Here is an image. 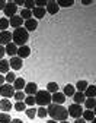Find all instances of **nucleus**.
<instances>
[{
  "label": "nucleus",
  "instance_id": "79ce46f5",
  "mask_svg": "<svg viewBox=\"0 0 96 123\" xmlns=\"http://www.w3.org/2000/svg\"><path fill=\"white\" fill-rule=\"evenodd\" d=\"M10 123H23V122H22L21 119H12V122H10Z\"/></svg>",
  "mask_w": 96,
  "mask_h": 123
},
{
  "label": "nucleus",
  "instance_id": "de8ad7c7",
  "mask_svg": "<svg viewBox=\"0 0 96 123\" xmlns=\"http://www.w3.org/2000/svg\"><path fill=\"white\" fill-rule=\"evenodd\" d=\"M60 123H69V122H67V120H64V122H60Z\"/></svg>",
  "mask_w": 96,
  "mask_h": 123
},
{
  "label": "nucleus",
  "instance_id": "09e8293b",
  "mask_svg": "<svg viewBox=\"0 0 96 123\" xmlns=\"http://www.w3.org/2000/svg\"><path fill=\"white\" fill-rule=\"evenodd\" d=\"M92 123H96V120H95V119H93V120H92Z\"/></svg>",
  "mask_w": 96,
  "mask_h": 123
},
{
  "label": "nucleus",
  "instance_id": "9b49d317",
  "mask_svg": "<svg viewBox=\"0 0 96 123\" xmlns=\"http://www.w3.org/2000/svg\"><path fill=\"white\" fill-rule=\"evenodd\" d=\"M64 101H66V95L63 94V92H54V94H51V103L53 104H63Z\"/></svg>",
  "mask_w": 96,
  "mask_h": 123
},
{
  "label": "nucleus",
  "instance_id": "4c0bfd02",
  "mask_svg": "<svg viewBox=\"0 0 96 123\" xmlns=\"http://www.w3.org/2000/svg\"><path fill=\"white\" fill-rule=\"evenodd\" d=\"M47 2L45 0H35V7H45Z\"/></svg>",
  "mask_w": 96,
  "mask_h": 123
},
{
  "label": "nucleus",
  "instance_id": "72a5a7b5",
  "mask_svg": "<svg viewBox=\"0 0 96 123\" xmlns=\"http://www.w3.org/2000/svg\"><path fill=\"white\" fill-rule=\"evenodd\" d=\"M25 111H26V116H28L29 119H34V117L37 116V109H35V107H31V109H26Z\"/></svg>",
  "mask_w": 96,
  "mask_h": 123
},
{
  "label": "nucleus",
  "instance_id": "bb28decb",
  "mask_svg": "<svg viewBox=\"0 0 96 123\" xmlns=\"http://www.w3.org/2000/svg\"><path fill=\"white\" fill-rule=\"evenodd\" d=\"M13 109H15L16 111H25V110H26V104H25L23 101H16V104L13 105Z\"/></svg>",
  "mask_w": 96,
  "mask_h": 123
},
{
  "label": "nucleus",
  "instance_id": "2eb2a0df",
  "mask_svg": "<svg viewBox=\"0 0 96 123\" xmlns=\"http://www.w3.org/2000/svg\"><path fill=\"white\" fill-rule=\"evenodd\" d=\"M28 32L29 31H35L37 28H38V21L37 19H34V18H31V19H28V21H25V26H23Z\"/></svg>",
  "mask_w": 96,
  "mask_h": 123
},
{
  "label": "nucleus",
  "instance_id": "f257e3e1",
  "mask_svg": "<svg viewBox=\"0 0 96 123\" xmlns=\"http://www.w3.org/2000/svg\"><path fill=\"white\" fill-rule=\"evenodd\" d=\"M47 114H50L51 120H55V122H64L69 117V111L66 107H63L60 104H53V103L48 105Z\"/></svg>",
  "mask_w": 96,
  "mask_h": 123
},
{
  "label": "nucleus",
  "instance_id": "4be33fe9",
  "mask_svg": "<svg viewBox=\"0 0 96 123\" xmlns=\"http://www.w3.org/2000/svg\"><path fill=\"white\" fill-rule=\"evenodd\" d=\"M74 92H76V88L73 86V85H66L64 86V91H63V94L66 95V97H73L74 95Z\"/></svg>",
  "mask_w": 96,
  "mask_h": 123
},
{
  "label": "nucleus",
  "instance_id": "9d476101",
  "mask_svg": "<svg viewBox=\"0 0 96 123\" xmlns=\"http://www.w3.org/2000/svg\"><path fill=\"white\" fill-rule=\"evenodd\" d=\"M9 43H12V34L9 31H2L0 32V45H7Z\"/></svg>",
  "mask_w": 96,
  "mask_h": 123
},
{
  "label": "nucleus",
  "instance_id": "dca6fc26",
  "mask_svg": "<svg viewBox=\"0 0 96 123\" xmlns=\"http://www.w3.org/2000/svg\"><path fill=\"white\" fill-rule=\"evenodd\" d=\"M5 53H6V54H9V56H12V57H15V56H16V53H18V47H16L13 43H9L6 47H5Z\"/></svg>",
  "mask_w": 96,
  "mask_h": 123
},
{
  "label": "nucleus",
  "instance_id": "2f4dec72",
  "mask_svg": "<svg viewBox=\"0 0 96 123\" xmlns=\"http://www.w3.org/2000/svg\"><path fill=\"white\" fill-rule=\"evenodd\" d=\"M12 119H10V114L7 113H0V123H10Z\"/></svg>",
  "mask_w": 96,
  "mask_h": 123
},
{
  "label": "nucleus",
  "instance_id": "7ed1b4c3",
  "mask_svg": "<svg viewBox=\"0 0 96 123\" xmlns=\"http://www.w3.org/2000/svg\"><path fill=\"white\" fill-rule=\"evenodd\" d=\"M34 98H35V104H38L39 107H45L51 104V94L48 91H37Z\"/></svg>",
  "mask_w": 96,
  "mask_h": 123
},
{
  "label": "nucleus",
  "instance_id": "393cba45",
  "mask_svg": "<svg viewBox=\"0 0 96 123\" xmlns=\"http://www.w3.org/2000/svg\"><path fill=\"white\" fill-rule=\"evenodd\" d=\"M47 91L50 94H54V92H58V84L57 82H50L47 85Z\"/></svg>",
  "mask_w": 96,
  "mask_h": 123
},
{
  "label": "nucleus",
  "instance_id": "39448f33",
  "mask_svg": "<svg viewBox=\"0 0 96 123\" xmlns=\"http://www.w3.org/2000/svg\"><path fill=\"white\" fill-rule=\"evenodd\" d=\"M0 95H2L3 98H10V97H13L15 95V88H13V85H10V84H3L2 86H0Z\"/></svg>",
  "mask_w": 96,
  "mask_h": 123
},
{
  "label": "nucleus",
  "instance_id": "4468645a",
  "mask_svg": "<svg viewBox=\"0 0 96 123\" xmlns=\"http://www.w3.org/2000/svg\"><path fill=\"white\" fill-rule=\"evenodd\" d=\"M13 109V104L7 100V98H3V100H0V110H2L3 113H7Z\"/></svg>",
  "mask_w": 96,
  "mask_h": 123
},
{
  "label": "nucleus",
  "instance_id": "5701e85b",
  "mask_svg": "<svg viewBox=\"0 0 96 123\" xmlns=\"http://www.w3.org/2000/svg\"><path fill=\"white\" fill-rule=\"evenodd\" d=\"M82 119L83 120H89V122H92L93 119H95V111L93 110H83V114H82Z\"/></svg>",
  "mask_w": 96,
  "mask_h": 123
},
{
  "label": "nucleus",
  "instance_id": "ea45409f",
  "mask_svg": "<svg viewBox=\"0 0 96 123\" xmlns=\"http://www.w3.org/2000/svg\"><path fill=\"white\" fill-rule=\"evenodd\" d=\"M16 6H23V3H25V0H15L13 2Z\"/></svg>",
  "mask_w": 96,
  "mask_h": 123
},
{
  "label": "nucleus",
  "instance_id": "a211bd4d",
  "mask_svg": "<svg viewBox=\"0 0 96 123\" xmlns=\"http://www.w3.org/2000/svg\"><path fill=\"white\" fill-rule=\"evenodd\" d=\"M31 12H32V15H34L37 19H42L45 16V7H34Z\"/></svg>",
  "mask_w": 96,
  "mask_h": 123
},
{
  "label": "nucleus",
  "instance_id": "49530a36",
  "mask_svg": "<svg viewBox=\"0 0 96 123\" xmlns=\"http://www.w3.org/2000/svg\"><path fill=\"white\" fill-rule=\"evenodd\" d=\"M47 123H57V122H55V120H48Z\"/></svg>",
  "mask_w": 96,
  "mask_h": 123
},
{
  "label": "nucleus",
  "instance_id": "412c9836",
  "mask_svg": "<svg viewBox=\"0 0 96 123\" xmlns=\"http://www.w3.org/2000/svg\"><path fill=\"white\" fill-rule=\"evenodd\" d=\"M9 68H10V66H9V60H6V59H2V60H0V75L10 72Z\"/></svg>",
  "mask_w": 96,
  "mask_h": 123
},
{
  "label": "nucleus",
  "instance_id": "c756f323",
  "mask_svg": "<svg viewBox=\"0 0 96 123\" xmlns=\"http://www.w3.org/2000/svg\"><path fill=\"white\" fill-rule=\"evenodd\" d=\"M7 26H9V19L0 18V31H7Z\"/></svg>",
  "mask_w": 96,
  "mask_h": 123
},
{
  "label": "nucleus",
  "instance_id": "ddd939ff",
  "mask_svg": "<svg viewBox=\"0 0 96 123\" xmlns=\"http://www.w3.org/2000/svg\"><path fill=\"white\" fill-rule=\"evenodd\" d=\"M29 54H31V47H28V45L18 47V53H16V56H18L19 59H26Z\"/></svg>",
  "mask_w": 96,
  "mask_h": 123
},
{
  "label": "nucleus",
  "instance_id": "a18cd8bd",
  "mask_svg": "<svg viewBox=\"0 0 96 123\" xmlns=\"http://www.w3.org/2000/svg\"><path fill=\"white\" fill-rule=\"evenodd\" d=\"M93 3V0H83V5H90Z\"/></svg>",
  "mask_w": 96,
  "mask_h": 123
},
{
  "label": "nucleus",
  "instance_id": "e433bc0d",
  "mask_svg": "<svg viewBox=\"0 0 96 123\" xmlns=\"http://www.w3.org/2000/svg\"><path fill=\"white\" fill-rule=\"evenodd\" d=\"M23 103H25L26 105H34V104H35V98L32 97V95H26L25 100H23Z\"/></svg>",
  "mask_w": 96,
  "mask_h": 123
},
{
  "label": "nucleus",
  "instance_id": "c03bdc74",
  "mask_svg": "<svg viewBox=\"0 0 96 123\" xmlns=\"http://www.w3.org/2000/svg\"><path fill=\"white\" fill-rule=\"evenodd\" d=\"M74 123H86V120H83V119H76Z\"/></svg>",
  "mask_w": 96,
  "mask_h": 123
},
{
  "label": "nucleus",
  "instance_id": "7c9ffc66",
  "mask_svg": "<svg viewBox=\"0 0 96 123\" xmlns=\"http://www.w3.org/2000/svg\"><path fill=\"white\" fill-rule=\"evenodd\" d=\"M13 97H15L16 101H23L26 95H25V92H23V91H15V95H13Z\"/></svg>",
  "mask_w": 96,
  "mask_h": 123
},
{
  "label": "nucleus",
  "instance_id": "37998d69",
  "mask_svg": "<svg viewBox=\"0 0 96 123\" xmlns=\"http://www.w3.org/2000/svg\"><path fill=\"white\" fill-rule=\"evenodd\" d=\"M3 84H5V76H3V75H0V86H2Z\"/></svg>",
  "mask_w": 96,
  "mask_h": 123
},
{
  "label": "nucleus",
  "instance_id": "f704fd0d",
  "mask_svg": "<svg viewBox=\"0 0 96 123\" xmlns=\"http://www.w3.org/2000/svg\"><path fill=\"white\" fill-rule=\"evenodd\" d=\"M23 6H25V9H28V10H32V9L35 7V0H25Z\"/></svg>",
  "mask_w": 96,
  "mask_h": 123
},
{
  "label": "nucleus",
  "instance_id": "b1692460",
  "mask_svg": "<svg viewBox=\"0 0 96 123\" xmlns=\"http://www.w3.org/2000/svg\"><path fill=\"white\" fill-rule=\"evenodd\" d=\"M83 104L86 105V110H95V105H96V101H95V98H86Z\"/></svg>",
  "mask_w": 96,
  "mask_h": 123
},
{
  "label": "nucleus",
  "instance_id": "6e6552de",
  "mask_svg": "<svg viewBox=\"0 0 96 123\" xmlns=\"http://www.w3.org/2000/svg\"><path fill=\"white\" fill-rule=\"evenodd\" d=\"M25 91V95H32L34 97L35 94H37V91H38V85L35 84V82H29V84H26L25 85V88H23Z\"/></svg>",
  "mask_w": 96,
  "mask_h": 123
},
{
  "label": "nucleus",
  "instance_id": "a878e982",
  "mask_svg": "<svg viewBox=\"0 0 96 123\" xmlns=\"http://www.w3.org/2000/svg\"><path fill=\"white\" fill-rule=\"evenodd\" d=\"M19 16H21L23 21H28V19H31V18H32V12H31V10H28V9H22Z\"/></svg>",
  "mask_w": 96,
  "mask_h": 123
},
{
  "label": "nucleus",
  "instance_id": "0eeeda50",
  "mask_svg": "<svg viewBox=\"0 0 96 123\" xmlns=\"http://www.w3.org/2000/svg\"><path fill=\"white\" fill-rule=\"evenodd\" d=\"M9 66H10L13 70H19V69H22V66H23V62H22V59H19L18 56H15V57H10Z\"/></svg>",
  "mask_w": 96,
  "mask_h": 123
},
{
  "label": "nucleus",
  "instance_id": "20e7f679",
  "mask_svg": "<svg viewBox=\"0 0 96 123\" xmlns=\"http://www.w3.org/2000/svg\"><path fill=\"white\" fill-rule=\"evenodd\" d=\"M67 111H69V116H71L74 119H80V117H82V114H83V107L80 105V104H74L73 103L71 105H69Z\"/></svg>",
  "mask_w": 96,
  "mask_h": 123
},
{
  "label": "nucleus",
  "instance_id": "f8f14e48",
  "mask_svg": "<svg viewBox=\"0 0 96 123\" xmlns=\"http://www.w3.org/2000/svg\"><path fill=\"white\" fill-rule=\"evenodd\" d=\"M22 24H23V19L19 16V15H15V16H12V18L9 19V25L13 26L15 29H16V28H21Z\"/></svg>",
  "mask_w": 96,
  "mask_h": 123
},
{
  "label": "nucleus",
  "instance_id": "473e14b6",
  "mask_svg": "<svg viewBox=\"0 0 96 123\" xmlns=\"http://www.w3.org/2000/svg\"><path fill=\"white\" fill-rule=\"evenodd\" d=\"M57 5H58V7H71L73 5H74V0H69V2H57Z\"/></svg>",
  "mask_w": 96,
  "mask_h": 123
},
{
  "label": "nucleus",
  "instance_id": "c9c22d12",
  "mask_svg": "<svg viewBox=\"0 0 96 123\" xmlns=\"http://www.w3.org/2000/svg\"><path fill=\"white\" fill-rule=\"evenodd\" d=\"M37 116L41 117V119H45L47 117V109H45V107H39V109L37 110Z\"/></svg>",
  "mask_w": 96,
  "mask_h": 123
},
{
  "label": "nucleus",
  "instance_id": "58836bf2",
  "mask_svg": "<svg viewBox=\"0 0 96 123\" xmlns=\"http://www.w3.org/2000/svg\"><path fill=\"white\" fill-rule=\"evenodd\" d=\"M5 54H6V53H5V47H3V45H0V60L3 59Z\"/></svg>",
  "mask_w": 96,
  "mask_h": 123
},
{
  "label": "nucleus",
  "instance_id": "c85d7f7f",
  "mask_svg": "<svg viewBox=\"0 0 96 123\" xmlns=\"http://www.w3.org/2000/svg\"><path fill=\"white\" fill-rule=\"evenodd\" d=\"M15 79H16V76H15L13 72H7L6 76H5V82H7V84H10V85H12V82H15Z\"/></svg>",
  "mask_w": 96,
  "mask_h": 123
},
{
  "label": "nucleus",
  "instance_id": "f3484780",
  "mask_svg": "<svg viewBox=\"0 0 96 123\" xmlns=\"http://www.w3.org/2000/svg\"><path fill=\"white\" fill-rule=\"evenodd\" d=\"M25 85H26V82H25L23 78H16L15 82H13V88H15V91H22V89L25 88Z\"/></svg>",
  "mask_w": 96,
  "mask_h": 123
},
{
  "label": "nucleus",
  "instance_id": "1a4fd4ad",
  "mask_svg": "<svg viewBox=\"0 0 96 123\" xmlns=\"http://www.w3.org/2000/svg\"><path fill=\"white\" fill-rule=\"evenodd\" d=\"M45 7H47V12L50 13V15H55V13H58V10H60V7H58V5H57L55 0H48Z\"/></svg>",
  "mask_w": 96,
  "mask_h": 123
},
{
  "label": "nucleus",
  "instance_id": "f03ea898",
  "mask_svg": "<svg viewBox=\"0 0 96 123\" xmlns=\"http://www.w3.org/2000/svg\"><path fill=\"white\" fill-rule=\"evenodd\" d=\"M29 40V32L25 28H16L12 32V43L16 45V47H22V45H26V41Z\"/></svg>",
  "mask_w": 96,
  "mask_h": 123
},
{
  "label": "nucleus",
  "instance_id": "423d86ee",
  "mask_svg": "<svg viewBox=\"0 0 96 123\" xmlns=\"http://www.w3.org/2000/svg\"><path fill=\"white\" fill-rule=\"evenodd\" d=\"M3 12L6 15V19L7 18H12V16H15V15H16V12H18V6H16L13 2H9V3H6Z\"/></svg>",
  "mask_w": 96,
  "mask_h": 123
},
{
  "label": "nucleus",
  "instance_id": "6ab92c4d",
  "mask_svg": "<svg viewBox=\"0 0 96 123\" xmlns=\"http://www.w3.org/2000/svg\"><path fill=\"white\" fill-rule=\"evenodd\" d=\"M85 97L86 98H95V94H96V86L95 85H87V88L85 89Z\"/></svg>",
  "mask_w": 96,
  "mask_h": 123
},
{
  "label": "nucleus",
  "instance_id": "aec40b11",
  "mask_svg": "<svg viewBox=\"0 0 96 123\" xmlns=\"http://www.w3.org/2000/svg\"><path fill=\"white\" fill-rule=\"evenodd\" d=\"M73 100H74V104H80L82 105L83 103H85V100H86V97H85V94L83 92H74V95H73Z\"/></svg>",
  "mask_w": 96,
  "mask_h": 123
},
{
  "label": "nucleus",
  "instance_id": "a19ab883",
  "mask_svg": "<svg viewBox=\"0 0 96 123\" xmlns=\"http://www.w3.org/2000/svg\"><path fill=\"white\" fill-rule=\"evenodd\" d=\"M5 6H6V2H5V0H0V10H3Z\"/></svg>",
  "mask_w": 96,
  "mask_h": 123
},
{
  "label": "nucleus",
  "instance_id": "cd10ccee",
  "mask_svg": "<svg viewBox=\"0 0 96 123\" xmlns=\"http://www.w3.org/2000/svg\"><path fill=\"white\" fill-rule=\"evenodd\" d=\"M87 85H89V84H87L86 81H79V82L76 84V88L79 89V92H85V89L87 88Z\"/></svg>",
  "mask_w": 96,
  "mask_h": 123
}]
</instances>
